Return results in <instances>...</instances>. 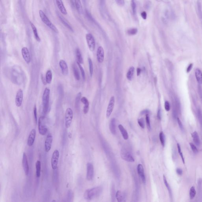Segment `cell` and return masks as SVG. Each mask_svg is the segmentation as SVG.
<instances>
[{"label": "cell", "instance_id": "obj_48", "mask_svg": "<svg viewBox=\"0 0 202 202\" xmlns=\"http://www.w3.org/2000/svg\"><path fill=\"white\" fill-rule=\"evenodd\" d=\"M165 108V110L167 111H169L170 109V105L169 104L168 101H165L164 104Z\"/></svg>", "mask_w": 202, "mask_h": 202}, {"label": "cell", "instance_id": "obj_35", "mask_svg": "<svg viewBox=\"0 0 202 202\" xmlns=\"http://www.w3.org/2000/svg\"><path fill=\"white\" fill-rule=\"evenodd\" d=\"M196 193L194 187L192 186L191 188L190 191V197L191 199H193L195 197Z\"/></svg>", "mask_w": 202, "mask_h": 202}, {"label": "cell", "instance_id": "obj_36", "mask_svg": "<svg viewBox=\"0 0 202 202\" xmlns=\"http://www.w3.org/2000/svg\"><path fill=\"white\" fill-rule=\"evenodd\" d=\"M159 137H160V141L161 144L163 146L165 145V137L164 133L162 132H161L159 135Z\"/></svg>", "mask_w": 202, "mask_h": 202}, {"label": "cell", "instance_id": "obj_21", "mask_svg": "<svg viewBox=\"0 0 202 202\" xmlns=\"http://www.w3.org/2000/svg\"><path fill=\"white\" fill-rule=\"evenodd\" d=\"M109 127V129L112 134L114 135L116 134V119L115 118H113L111 120Z\"/></svg>", "mask_w": 202, "mask_h": 202}, {"label": "cell", "instance_id": "obj_19", "mask_svg": "<svg viewBox=\"0 0 202 202\" xmlns=\"http://www.w3.org/2000/svg\"><path fill=\"white\" fill-rule=\"evenodd\" d=\"M57 5L60 12L63 15L67 14V12L65 8L62 0H56Z\"/></svg>", "mask_w": 202, "mask_h": 202}, {"label": "cell", "instance_id": "obj_42", "mask_svg": "<svg viewBox=\"0 0 202 202\" xmlns=\"http://www.w3.org/2000/svg\"><path fill=\"white\" fill-rule=\"evenodd\" d=\"M131 6H132V9L134 15H135L136 13V4L135 3L134 0H132L131 2Z\"/></svg>", "mask_w": 202, "mask_h": 202}, {"label": "cell", "instance_id": "obj_51", "mask_svg": "<svg viewBox=\"0 0 202 202\" xmlns=\"http://www.w3.org/2000/svg\"><path fill=\"white\" fill-rule=\"evenodd\" d=\"M177 121H178V125H179L180 128L181 129V130H183V125H182V124L181 120H180L179 119V118H177Z\"/></svg>", "mask_w": 202, "mask_h": 202}, {"label": "cell", "instance_id": "obj_40", "mask_svg": "<svg viewBox=\"0 0 202 202\" xmlns=\"http://www.w3.org/2000/svg\"><path fill=\"white\" fill-rule=\"evenodd\" d=\"M177 148H178V153H179V154H180V156L181 157V158H182V162H183V163L184 164H185V160L184 158V156H183V154H182V150H181V147H180V144L178 143L177 144Z\"/></svg>", "mask_w": 202, "mask_h": 202}, {"label": "cell", "instance_id": "obj_8", "mask_svg": "<svg viewBox=\"0 0 202 202\" xmlns=\"http://www.w3.org/2000/svg\"><path fill=\"white\" fill-rule=\"evenodd\" d=\"M87 42L90 50L94 51L95 49L96 43L95 41L93 36L91 34H87L86 36Z\"/></svg>", "mask_w": 202, "mask_h": 202}, {"label": "cell", "instance_id": "obj_28", "mask_svg": "<svg viewBox=\"0 0 202 202\" xmlns=\"http://www.w3.org/2000/svg\"><path fill=\"white\" fill-rule=\"evenodd\" d=\"M192 137L193 139V141L196 145L199 146L200 144V139L198 134L197 132H194L192 134Z\"/></svg>", "mask_w": 202, "mask_h": 202}, {"label": "cell", "instance_id": "obj_57", "mask_svg": "<svg viewBox=\"0 0 202 202\" xmlns=\"http://www.w3.org/2000/svg\"><path fill=\"white\" fill-rule=\"evenodd\" d=\"M141 70L139 68H137V76H139L141 73Z\"/></svg>", "mask_w": 202, "mask_h": 202}, {"label": "cell", "instance_id": "obj_22", "mask_svg": "<svg viewBox=\"0 0 202 202\" xmlns=\"http://www.w3.org/2000/svg\"><path fill=\"white\" fill-rule=\"evenodd\" d=\"M118 128L119 130L121 133L122 137H123L124 139L127 140L128 139L129 136L128 134V132L126 130V129L124 128L123 126L121 124H119L118 125Z\"/></svg>", "mask_w": 202, "mask_h": 202}, {"label": "cell", "instance_id": "obj_24", "mask_svg": "<svg viewBox=\"0 0 202 202\" xmlns=\"http://www.w3.org/2000/svg\"><path fill=\"white\" fill-rule=\"evenodd\" d=\"M30 25L31 26V28H32V30L33 31V33H34V36L35 37V38L36 39V40L37 41V42H40L41 41V39L40 38L38 34V31H37V29L36 28L35 25H34L31 22H30Z\"/></svg>", "mask_w": 202, "mask_h": 202}, {"label": "cell", "instance_id": "obj_2", "mask_svg": "<svg viewBox=\"0 0 202 202\" xmlns=\"http://www.w3.org/2000/svg\"><path fill=\"white\" fill-rule=\"evenodd\" d=\"M50 90L48 88L45 89L42 96L43 113L46 115L48 113L49 107Z\"/></svg>", "mask_w": 202, "mask_h": 202}, {"label": "cell", "instance_id": "obj_23", "mask_svg": "<svg viewBox=\"0 0 202 202\" xmlns=\"http://www.w3.org/2000/svg\"><path fill=\"white\" fill-rule=\"evenodd\" d=\"M195 75L198 83L200 84H202V72L199 69L197 68L195 70Z\"/></svg>", "mask_w": 202, "mask_h": 202}, {"label": "cell", "instance_id": "obj_14", "mask_svg": "<svg viewBox=\"0 0 202 202\" xmlns=\"http://www.w3.org/2000/svg\"><path fill=\"white\" fill-rule=\"evenodd\" d=\"M22 165L25 174L27 176L29 173V167L27 156L25 153H23V156Z\"/></svg>", "mask_w": 202, "mask_h": 202}, {"label": "cell", "instance_id": "obj_43", "mask_svg": "<svg viewBox=\"0 0 202 202\" xmlns=\"http://www.w3.org/2000/svg\"><path fill=\"white\" fill-rule=\"evenodd\" d=\"M137 29L136 28H133L128 30V33L130 35H135L137 33Z\"/></svg>", "mask_w": 202, "mask_h": 202}, {"label": "cell", "instance_id": "obj_38", "mask_svg": "<svg viewBox=\"0 0 202 202\" xmlns=\"http://www.w3.org/2000/svg\"><path fill=\"white\" fill-rule=\"evenodd\" d=\"M77 64L78 66L79 67V69H80V70L81 72V76H82L83 79L84 80H85V74L84 70L83 67L82 66H81V64H80V63H79V62H77Z\"/></svg>", "mask_w": 202, "mask_h": 202}, {"label": "cell", "instance_id": "obj_45", "mask_svg": "<svg viewBox=\"0 0 202 202\" xmlns=\"http://www.w3.org/2000/svg\"><path fill=\"white\" fill-rule=\"evenodd\" d=\"M197 114H198V117L200 124L201 126H202V113L200 109H198V112H197Z\"/></svg>", "mask_w": 202, "mask_h": 202}, {"label": "cell", "instance_id": "obj_7", "mask_svg": "<svg viewBox=\"0 0 202 202\" xmlns=\"http://www.w3.org/2000/svg\"><path fill=\"white\" fill-rule=\"evenodd\" d=\"M59 157V151L58 150H55L53 153L51 159V167L53 170L56 169L58 167Z\"/></svg>", "mask_w": 202, "mask_h": 202}, {"label": "cell", "instance_id": "obj_53", "mask_svg": "<svg viewBox=\"0 0 202 202\" xmlns=\"http://www.w3.org/2000/svg\"><path fill=\"white\" fill-rule=\"evenodd\" d=\"M193 66V64H189L188 68H187V72L189 73L190 72V71L191 70Z\"/></svg>", "mask_w": 202, "mask_h": 202}, {"label": "cell", "instance_id": "obj_39", "mask_svg": "<svg viewBox=\"0 0 202 202\" xmlns=\"http://www.w3.org/2000/svg\"><path fill=\"white\" fill-rule=\"evenodd\" d=\"M81 93L79 92L77 94V95L76 98V102H75V104H76V107H78L79 104V102L81 100Z\"/></svg>", "mask_w": 202, "mask_h": 202}, {"label": "cell", "instance_id": "obj_13", "mask_svg": "<svg viewBox=\"0 0 202 202\" xmlns=\"http://www.w3.org/2000/svg\"><path fill=\"white\" fill-rule=\"evenodd\" d=\"M21 54L27 64H29L31 61V58L28 49L26 47H23L21 49Z\"/></svg>", "mask_w": 202, "mask_h": 202}, {"label": "cell", "instance_id": "obj_49", "mask_svg": "<svg viewBox=\"0 0 202 202\" xmlns=\"http://www.w3.org/2000/svg\"><path fill=\"white\" fill-rule=\"evenodd\" d=\"M115 1L117 4L120 6H122L124 5V0H115Z\"/></svg>", "mask_w": 202, "mask_h": 202}, {"label": "cell", "instance_id": "obj_41", "mask_svg": "<svg viewBox=\"0 0 202 202\" xmlns=\"http://www.w3.org/2000/svg\"><path fill=\"white\" fill-rule=\"evenodd\" d=\"M146 121L148 129L149 130H151V125H150V117H149L148 114L146 115Z\"/></svg>", "mask_w": 202, "mask_h": 202}, {"label": "cell", "instance_id": "obj_44", "mask_svg": "<svg viewBox=\"0 0 202 202\" xmlns=\"http://www.w3.org/2000/svg\"><path fill=\"white\" fill-rule=\"evenodd\" d=\"M190 146L191 148H192V151H193L194 153L195 154H197L198 153L199 150L197 148L196 146L193 144V143H190Z\"/></svg>", "mask_w": 202, "mask_h": 202}, {"label": "cell", "instance_id": "obj_15", "mask_svg": "<svg viewBox=\"0 0 202 202\" xmlns=\"http://www.w3.org/2000/svg\"><path fill=\"white\" fill-rule=\"evenodd\" d=\"M36 130L34 129H33L30 132L27 140V144L29 146H31L34 144L36 138Z\"/></svg>", "mask_w": 202, "mask_h": 202}, {"label": "cell", "instance_id": "obj_20", "mask_svg": "<svg viewBox=\"0 0 202 202\" xmlns=\"http://www.w3.org/2000/svg\"><path fill=\"white\" fill-rule=\"evenodd\" d=\"M81 101L84 104V106L83 107V113L85 114H86L89 111V102L88 101L87 99L85 97H83L81 98Z\"/></svg>", "mask_w": 202, "mask_h": 202}, {"label": "cell", "instance_id": "obj_56", "mask_svg": "<svg viewBox=\"0 0 202 202\" xmlns=\"http://www.w3.org/2000/svg\"><path fill=\"white\" fill-rule=\"evenodd\" d=\"M176 173L178 175H181L182 174V171L181 169L178 168L176 169Z\"/></svg>", "mask_w": 202, "mask_h": 202}, {"label": "cell", "instance_id": "obj_17", "mask_svg": "<svg viewBox=\"0 0 202 202\" xmlns=\"http://www.w3.org/2000/svg\"><path fill=\"white\" fill-rule=\"evenodd\" d=\"M137 170L139 177L141 178L143 183L145 184L146 182V176L144 174V169L142 165L139 164L138 165Z\"/></svg>", "mask_w": 202, "mask_h": 202}, {"label": "cell", "instance_id": "obj_26", "mask_svg": "<svg viewBox=\"0 0 202 202\" xmlns=\"http://www.w3.org/2000/svg\"><path fill=\"white\" fill-rule=\"evenodd\" d=\"M135 68L134 66H131L129 69L128 72L127 73L126 77L127 79L129 81H131L132 79L134 73Z\"/></svg>", "mask_w": 202, "mask_h": 202}, {"label": "cell", "instance_id": "obj_16", "mask_svg": "<svg viewBox=\"0 0 202 202\" xmlns=\"http://www.w3.org/2000/svg\"><path fill=\"white\" fill-rule=\"evenodd\" d=\"M59 64L62 74L64 76L67 75L68 74V68L66 61L64 60H60L59 61Z\"/></svg>", "mask_w": 202, "mask_h": 202}, {"label": "cell", "instance_id": "obj_37", "mask_svg": "<svg viewBox=\"0 0 202 202\" xmlns=\"http://www.w3.org/2000/svg\"><path fill=\"white\" fill-rule=\"evenodd\" d=\"M163 179H164V182L165 186H166L167 188V190H168L170 195L171 196V190L170 187L169 186V184L167 182V180L166 178L165 175L163 176Z\"/></svg>", "mask_w": 202, "mask_h": 202}, {"label": "cell", "instance_id": "obj_31", "mask_svg": "<svg viewBox=\"0 0 202 202\" xmlns=\"http://www.w3.org/2000/svg\"><path fill=\"white\" fill-rule=\"evenodd\" d=\"M116 199L118 202H122L124 201L125 196L124 193L120 191H118L116 194Z\"/></svg>", "mask_w": 202, "mask_h": 202}, {"label": "cell", "instance_id": "obj_9", "mask_svg": "<svg viewBox=\"0 0 202 202\" xmlns=\"http://www.w3.org/2000/svg\"><path fill=\"white\" fill-rule=\"evenodd\" d=\"M87 179L90 181L93 179L94 176V166L91 163L88 162L87 165Z\"/></svg>", "mask_w": 202, "mask_h": 202}, {"label": "cell", "instance_id": "obj_11", "mask_svg": "<svg viewBox=\"0 0 202 202\" xmlns=\"http://www.w3.org/2000/svg\"><path fill=\"white\" fill-rule=\"evenodd\" d=\"M23 100V91L21 89H19L17 92L15 98V104L18 107L21 106Z\"/></svg>", "mask_w": 202, "mask_h": 202}, {"label": "cell", "instance_id": "obj_18", "mask_svg": "<svg viewBox=\"0 0 202 202\" xmlns=\"http://www.w3.org/2000/svg\"><path fill=\"white\" fill-rule=\"evenodd\" d=\"M97 58L99 63H102L104 58V52L103 48L102 46L99 47L97 51Z\"/></svg>", "mask_w": 202, "mask_h": 202}, {"label": "cell", "instance_id": "obj_54", "mask_svg": "<svg viewBox=\"0 0 202 202\" xmlns=\"http://www.w3.org/2000/svg\"><path fill=\"white\" fill-rule=\"evenodd\" d=\"M141 16L144 19H146L147 18V14L145 12H143L141 13Z\"/></svg>", "mask_w": 202, "mask_h": 202}, {"label": "cell", "instance_id": "obj_1", "mask_svg": "<svg viewBox=\"0 0 202 202\" xmlns=\"http://www.w3.org/2000/svg\"><path fill=\"white\" fill-rule=\"evenodd\" d=\"M102 188L100 186L88 189L85 192L84 197L87 200H91L92 199L99 196L102 193Z\"/></svg>", "mask_w": 202, "mask_h": 202}, {"label": "cell", "instance_id": "obj_27", "mask_svg": "<svg viewBox=\"0 0 202 202\" xmlns=\"http://www.w3.org/2000/svg\"><path fill=\"white\" fill-rule=\"evenodd\" d=\"M36 175L37 178H39L41 175V164L40 161L37 160L36 163Z\"/></svg>", "mask_w": 202, "mask_h": 202}, {"label": "cell", "instance_id": "obj_33", "mask_svg": "<svg viewBox=\"0 0 202 202\" xmlns=\"http://www.w3.org/2000/svg\"><path fill=\"white\" fill-rule=\"evenodd\" d=\"M59 18H60V20L61 21L62 24H63L66 28H67L69 30H70L71 31H73V30L72 27H71L70 25L67 22V21L64 18H63L61 16H59Z\"/></svg>", "mask_w": 202, "mask_h": 202}, {"label": "cell", "instance_id": "obj_47", "mask_svg": "<svg viewBox=\"0 0 202 202\" xmlns=\"http://www.w3.org/2000/svg\"><path fill=\"white\" fill-rule=\"evenodd\" d=\"M34 115L35 122H36V123L37 124V122H38V118H37V108H36V105H35L34 106Z\"/></svg>", "mask_w": 202, "mask_h": 202}, {"label": "cell", "instance_id": "obj_10", "mask_svg": "<svg viewBox=\"0 0 202 202\" xmlns=\"http://www.w3.org/2000/svg\"><path fill=\"white\" fill-rule=\"evenodd\" d=\"M115 103V97L113 96L111 98L107 109L106 117L107 118H109L112 113L113 109L114 107Z\"/></svg>", "mask_w": 202, "mask_h": 202}, {"label": "cell", "instance_id": "obj_34", "mask_svg": "<svg viewBox=\"0 0 202 202\" xmlns=\"http://www.w3.org/2000/svg\"><path fill=\"white\" fill-rule=\"evenodd\" d=\"M88 64H89V72H90V76L91 77H92L93 74V63H92V60H91L90 58H88Z\"/></svg>", "mask_w": 202, "mask_h": 202}, {"label": "cell", "instance_id": "obj_12", "mask_svg": "<svg viewBox=\"0 0 202 202\" xmlns=\"http://www.w3.org/2000/svg\"><path fill=\"white\" fill-rule=\"evenodd\" d=\"M53 136L51 134H49L47 136L45 142L44 148L45 151L48 152L51 149L53 143Z\"/></svg>", "mask_w": 202, "mask_h": 202}, {"label": "cell", "instance_id": "obj_5", "mask_svg": "<svg viewBox=\"0 0 202 202\" xmlns=\"http://www.w3.org/2000/svg\"><path fill=\"white\" fill-rule=\"evenodd\" d=\"M121 158L126 162H133L135 160L130 152L125 148H122L120 152Z\"/></svg>", "mask_w": 202, "mask_h": 202}, {"label": "cell", "instance_id": "obj_55", "mask_svg": "<svg viewBox=\"0 0 202 202\" xmlns=\"http://www.w3.org/2000/svg\"><path fill=\"white\" fill-rule=\"evenodd\" d=\"M157 117L159 120H160L161 119V111L160 109H159L158 110V113H157Z\"/></svg>", "mask_w": 202, "mask_h": 202}, {"label": "cell", "instance_id": "obj_30", "mask_svg": "<svg viewBox=\"0 0 202 202\" xmlns=\"http://www.w3.org/2000/svg\"><path fill=\"white\" fill-rule=\"evenodd\" d=\"M76 56L77 62L81 64H83V58L80 50L79 49L77 48L76 50Z\"/></svg>", "mask_w": 202, "mask_h": 202}, {"label": "cell", "instance_id": "obj_4", "mask_svg": "<svg viewBox=\"0 0 202 202\" xmlns=\"http://www.w3.org/2000/svg\"><path fill=\"white\" fill-rule=\"evenodd\" d=\"M38 128L39 134L42 135H45L48 132L46 124L45 118L44 116H42L39 118L38 121Z\"/></svg>", "mask_w": 202, "mask_h": 202}, {"label": "cell", "instance_id": "obj_29", "mask_svg": "<svg viewBox=\"0 0 202 202\" xmlns=\"http://www.w3.org/2000/svg\"><path fill=\"white\" fill-rule=\"evenodd\" d=\"M52 73L51 70L47 71L46 73V82L48 84H50L52 80Z\"/></svg>", "mask_w": 202, "mask_h": 202}, {"label": "cell", "instance_id": "obj_52", "mask_svg": "<svg viewBox=\"0 0 202 202\" xmlns=\"http://www.w3.org/2000/svg\"><path fill=\"white\" fill-rule=\"evenodd\" d=\"M149 111L148 109H145V110H144L142 111H141V112L140 114L141 115H147L148 114V113H149Z\"/></svg>", "mask_w": 202, "mask_h": 202}, {"label": "cell", "instance_id": "obj_50", "mask_svg": "<svg viewBox=\"0 0 202 202\" xmlns=\"http://www.w3.org/2000/svg\"><path fill=\"white\" fill-rule=\"evenodd\" d=\"M111 197L112 199H113L114 198V197L115 196V187L114 185H113L112 186V188L111 190Z\"/></svg>", "mask_w": 202, "mask_h": 202}, {"label": "cell", "instance_id": "obj_3", "mask_svg": "<svg viewBox=\"0 0 202 202\" xmlns=\"http://www.w3.org/2000/svg\"><path fill=\"white\" fill-rule=\"evenodd\" d=\"M39 14L40 18L43 21V22L48 27L51 29L52 30L53 32H54L55 33H58V30L57 28L50 21L48 18L46 16V15L42 10H40L39 11Z\"/></svg>", "mask_w": 202, "mask_h": 202}, {"label": "cell", "instance_id": "obj_46", "mask_svg": "<svg viewBox=\"0 0 202 202\" xmlns=\"http://www.w3.org/2000/svg\"><path fill=\"white\" fill-rule=\"evenodd\" d=\"M138 123L139 124V126L141 127L142 128H144V121L143 118H141L138 120Z\"/></svg>", "mask_w": 202, "mask_h": 202}, {"label": "cell", "instance_id": "obj_6", "mask_svg": "<svg viewBox=\"0 0 202 202\" xmlns=\"http://www.w3.org/2000/svg\"><path fill=\"white\" fill-rule=\"evenodd\" d=\"M73 118V112L71 108L66 109L65 113V126L66 128H70V127Z\"/></svg>", "mask_w": 202, "mask_h": 202}, {"label": "cell", "instance_id": "obj_25", "mask_svg": "<svg viewBox=\"0 0 202 202\" xmlns=\"http://www.w3.org/2000/svg\"><path fill=\"white\" fill-rule=\"evenodd\" d=\"M73 71L74 73V76L77 80L79 81L80 79V76L79 74V71L77 68L76 64H74L72 65Z\"/></svg>", "mask_w": 202, "mask_h": 202}, {"label": "cell", "instance_id": "obj_32", "mask_svg": "<svg viewBox=\"0 0 202 202\" xmlns=\"http://www.w3.org/2000/svg\"><path fill=\"white\" fill-rule=\"evenodd\" d=\"M74 1L77 10L79 13L82 14L83 12V8L81 0H74Z\"/></svg>", "mask_w": 202, "mask_h": 202}]
</instances>
